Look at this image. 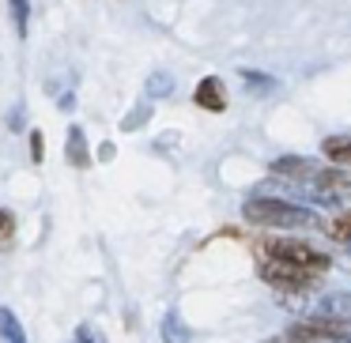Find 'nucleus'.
Returning a JSON list of instances; mask_svg holds the SVG:
<instances>
[{"label": "nucleus", "instance_id": "nucleus-1", "mask_svg": "<svg viewBox=\"0 0 351 343\" xmlns=\"http://www.w3.org/2000/svg\"><path fill=\"white\" fill-rule=\"evenodd\" d=\"M242 219L250 227H268V230H310L317 227V215L310 207L295 204V200H276V196H250L242 204Z\"/></svg>", "mask_w": 351, "mask_h": 343}, {"label": "nucleus", "instance_id": "nucleus-2", "mask_svg": "<svg viewBox=\"0 0 351 343\" xmlns=\"http://www.w3.org/2000/svg\"><path fill=\"white\" fill-rule=\"evenodd\" d=\"M257 249L265 253V260H280V264L298 268V272H310V275L328 272V264H332V260H328V253L313 249L310 242H302V238H287V234L265 238Z\"/></svg>", "mask_w": 351, "mask_h": 343}, {"label": "nucleus", "instance_id": "nucleus-3", "mask_svg": "<svg viewBox=\"0 0 351 343\" xmlns=\"http://www.w3.org/2000/svg\"><path fill=\"white\" fill-rule=\"evenodd\" d=\"M310 196L317 204H328V207H340L343 212V204H351V174L340 166L317 170V177L310 181Z\"/></svg>", "mask_w": 351, "mask_h": 343}, {"label": "nucleus", "instance_id": "nucleus-4", "mask_svg": "<svg viewBox=\"0 0 351 343\" xmlns=\"http://www.w3.org/2000/svg\"><path fill=\"white\" fill-rule=\"evenodd\" d=\"M261 279L276 290H287V294H302V290H313L317 275L310 272H298V268H287L280 260H261Z\"/></svg>", "mask_w": 351, "mask_h": 343}, {"label": "nucleus", "instance_id": "nucleus-5", "mask_svg": "<svg viewBox=\"0 0 351 343\" xmlns=\"http://www.w3.org/2000/svg\"><path fill=\"white\" fill-rule=\"evenodd\" d=\"M193 102H197L200 110H208V114H223V110H227V87H223V79L204 76L197 84V91H193Z\"/></svg>", "mask_w": 351, "mask_h": 343}, {"label": "nucleus", "instance_id": "nucleus-6", "mask_svg": "<svg viewBox=\"0 0 351 343\" xmlns=\"http://www.w3.org/2000/svg\"><path fill=\"white\" fill-rule=\"evenodd\" d=\"M272 174L287 177V181H306V185H310L313 177H317V162L302 159V155H283V159L272 162Z\"/></svg>", "mask_w": 351, "mask_h": 343}, {"label": "nucleus", "instance_id": "nucleus-7", "mask_svg": "<svg viewBox=\"0 0 351 343\" xmlns=\"http://www.w3.org/2000/svg\"><path fill=\"white\" fill-rule=\"evenodd\" d=\"M313 317H351V290H332V294L317 298Z\"/></svg>", "mask_w": 351, "mask_h": 343}, {"label": "nucleus", "instance_id": "nucleus-8", "mask_svg": "<svg viewBox=\"0 0 351 343\" xmlns=\"http://www.w3.org/2000/svg\"><path fill=\"white\" fill-rule=\"evenodd\" d=\"M159 335H162V343H189V340H193L189 325L182 320V313H178V309H167V313H162Z\"/></svg>", "mask_w": 351, "mask_h": 343}, {"label": "nucleus", "instance_id": "nucleus-9", "mask_svg": "<svg viewBox=\"0 0 351 343\" xmlns=\"http://www.w3.org/2000/svg\"><path fill=\"white\" fill-rule=\"evenodd\" d=\"M302 325H310L313 332L336 335V340H351V317H302Z\"/></svg>", "mask_w": 351, "mask_h": 343}, {"label": "nucleus", "instance_id": "nucleus-10", "mask_svg": "<svg viewBox=\"0 0 351 343\" xmlns=\"http://www.w3.org/2000/svg\"><path fill=\"white\" fill-rule=\"evenodd\" d=\"M64 155H69V162H72L76 170H87V166H91V151H87V140H84V129H80V125H72V129H69Z\"/></svg>", "mask_w": 351, "mask_h": 343}, {"label": "nucleus", "instance_id": "nucleus-11", "mask_svg": "<svg viewBox=\"0 0 351 343\" xmlns=\"http://www.w3.org/2000/svg\"><path fill=\"white\" fill-rule=\"evenodd\" d=\"M321 155H325L332 166L348 170L351 166V136H328L325 144H321Z\"/></svg>", "mask_w": 351, "mask_h": 343}, {"label": "nucleus", "instance_id": "nucleus-12", "mask_svg": "<svg viewBox=\"0 0 351 343\" xmlns=\"http://www.w3.org/2000/svg\"><path fill=\"white\" fill-rule=\"evenodd\" d=\"M0 340L4 343H27L23 325H19V317L8 309V305H0Z\"/></svg>", "mask_w": 351, "mask_h": 343}, {"label": "nucleus", "instance_id": "nucleus-13", "mask_svg": "<svg viewBox=\"0 0 351 343\" xmlns=\"http://www.w3.org/2000/svg\"><path fill=\"white\" fill-rule=\"evenodd\" d=\"M325 234H328V238H336V242H348V245H351V207L336 212L332 219L325 223Z\"/></svg>", "mask_w": 351, "mask_h": 343}, {"label": "nucleus", "instance_id": "nucleus-14", "mask_svg": "<svg viewBox=\"0 0 351 343\" xmlns=\"http://www.w3.org/2000/svg\"><path fill=\"white\" fill-rule=\"evenodd\" d=\"M12 19H16V34L27 38V19H31V0H8Z\"/></svg>", "mask_w": 351, "mask_h": 343}, {"label": "nucleus", "instance_id": "nucleus-15", "mask_svg": "<svg viewBox=\"0 0 351 343\" xmlns=\"http://www.w3.org/2000/svg\"><path fill=\"white\" fill-rule=\"evenodd\" d=\"M12 242H16V215L0 207V249H12Z\"/></svg>", "mask_w": 351, "mask_h": 343}, {"label": "nucleus", "instance_id": "nucleus-16", "mask_svg": "<svg viewBox=\"0 0 351 343\" xmlns=\"http://www.w3.org/2000/svg\"><path fill=\"white\" fill-rule=\"evenodd\" d=\"M170 91H174V79H170L167 72H155V76L147 79V94H152V99H167Z\"/></svg>", "mask_w": 351, "mask_h": 343}, {"label": "nucleus", "instance_id": "nucleus-17", "mask_svg": "<svg viewBox=\"0 0 351 343\" xmlns=\"http://www.w3.org/2000/svg\"><path fill=\"white\" fill-rule=\"evenodd\" d=\"M31 162H46V140L38 129H31Z\"/></svg>", "mask_w": 351, "mask_h": 343}, {"label": "nucleus", "instance_id": "nucleus-18", "mask_svg": "<svg viewBox=\"0 0 351 343\" xmlns=\"http://www.w3.org/2000/svg\"><path fill=\"white\" fill-rule=\"evenodd\" d=\"M147 117H152V106H140V110H132V114L125 117V125H121V129H125V132H132L136 125H144Z\"/></svg>", "mask_w": 351, "mask_h": 343}, {"label": "nucleus", "instance_id": "nucleus-19", "mask_svg": "<svg viewBox=\"0 0 351 343\" xmlns=\"http://www.w3.org/2000/svg\"><path fill=\"white\" fill-rule=\"evenodd\" d=\"M76 340H80V343H106L95 325H80V328H76Z\"/></svg>", "mask_w": 351, "mask_h": 343}, {"label": "nucleus", "instance_id": "nucleus-20", "mask_svg": "<svg viewBox=\"0 0 351 343\" xmlns=\"http://www.w3.org/2000/svg\"><path fill=\"white\" fill-rule=\"evenodd\" d=\"M99 159H102V162L114 159V144H102V147H99Z\"/></svg>", "mask_w": 351, "mask_h": 343}, {"label": "nucleus", "instance_id": "nucleus-21", "mask_svg": "<svg viewBox=\"0 0 351 343\" xmlns=\"http://www.w3.org/2000/svg\"><path fill=\"white\" fill-rule=\"evenodd\" d=\"M72 343H80V340H72Z\"/></svg>", "mask_w": 351, "mask_h": 343}]
</instances>
